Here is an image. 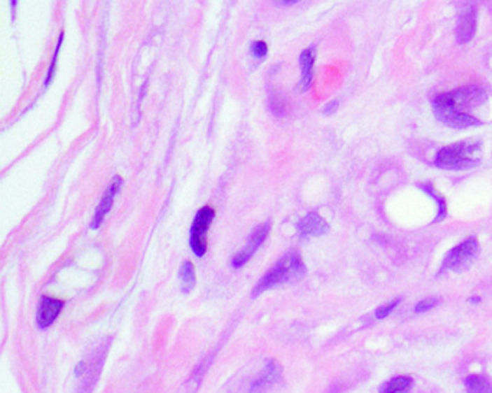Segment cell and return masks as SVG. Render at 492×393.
<instances>
[{
	"mask_svg": "<svg viewBox=\"0 0 492 393\" xmlns=\"http://www.w3.org/2000/svg\"><path fill=\"white\" fill-rule=\"evenodd\" d=\"M486 97V91L482 87L465 85L436 95L433 100V111L437 120L452 114H465L466 110H472L484 104Z\"/></svg>",
	"mask_w": 492,
	"mask_h": 393,
	"instance_id": "6da1fadb",
	"label": "cell"
},
{
	"mask_svg": "<svg viewBox=\"0 0 492 393\" xmlns=\"http://www.w3.org/2000/svg\"><path fill=\"white\" fill-rule=\"evenodd\" d=\"M307 273V266L302 259V255L297 251H289L280 258L269 271L260 278L253 290V297L260 296L262 292L282 285L295 280H299Z\"/></svg>",
	"mask_w": 492,
	"mask_h": 393,
	"instance_id": "7a4b0ae2",
	"label": "cell"
},
{
	"mask_svg": "<svg viewBox=\"0 0 492 393\" xmlns=\"http://www.w3.org/2000/svg\"><path fill=\"white\" fill-rule=\"evenodd\" d=\"M481 143L461 141L443 147L435 159V164L447 170H462L477 166L481 162Z\"/></svg>",
	"mask_w": 492,
	"mask_h": 393,
	"instance_id": "3957f363",
	"label": "cell"
},
{
	"mask_svg": "<svg viewBox=\"0 0 492 393\" xmlns=\"http://www.w3.org/2000/svg\"><path fill=\"white\" fill-rule=\"evenodd\" d=\"M479 251V243L475 236H471L456 245L443 258L442 271H455L459 273L462 269H466L472 264L477 254Z\"/></svg>",
	"mask_w": 492,
	"mask_h": 393,
	"instance_id": "277c9868",
	"label": "cell"
},
{
	"mask_svg": "<svg viewBox=\"0 0 492 393\" xmlns=\"http://www.w3.org/2000/svg\"><path fill=\"white\" fill-rule=\"evenodd\" d=\"M216 217L213 206H204L194 217L190 234L191 250L197 257H204L208 250V231Z\"/></svg>",
	"mask_w": 492,
	"mask_h": 393,
	"instance_id": "5b68a950",
	"label": "cell"
},
{
	"mask_svg": "<svg viewBox=\"0 0 492 393\" xmlns=\"http://www.w3.org/2000/svg\"><path fill=\"white\" fill-rule=\"evenodd\" d=\"M270 228H272V224L267 220V222L259 225L251 232L250 238L247 239L246 247L240 252H237L236 255H234L231 262H230L234 269H239V268L244 266L251 259V257L257 252V250L262 247V243L269 236Z\"/></svg>",
	"mask_w": 492,
	"mask_h": 393,
	"instance_id": "8992f818",
	"label": "cell"
},
{
	"mask_svg": "<svg viewBox=\"0 0 492 393\" xmlns=\"http://www.w3.org/2000/svg\"><path fill=\"white\" fill-rule=\"evenodd\" d=\"M477 34V6L474 3H466L459 15L456 42L459 45L471 42Z\"/></svg>",
	"mask_w": 492,
	"mask_h": 393,
	"instance_id": "52a82bcc",
	"label": "cell"
},
{
	"mask_svg": "<svg viewBox=\"0 0 492 393\" xmlns=\"http://www.w3.org/2000/svg\"><path fill=\"white\" fill-rule=\"evenodd\" d=\"M122 183H123V180H122L120 176H115V178L111 180L110 186L107 187L104 196L101 198V201H100V203H99V206H97V209H96L94 216H92V220H91V228H92V229H99L100 225L104 222L106 216L108 215V212H110V209H111V206H113V203H114L115 194L120 192Z\"/></svg>",
	"mask_w": 492,
	"mask_h": 393,
	"instance_id": "ba28073f",
	"label": "cell"
},
{
	"mask_svg": "<svg viewBox=\"0 0 492 393\" xmlns=\"http://www.w3.org/2000/svg\"><path fill=\"white\" fill-rule=\"evenodd\" d=\"M64 308V301L55 297H42L36 311V323L41 329L50 327Z\"/></svg>",
	"mask_w": 492,
	"mask_h": 393,
	"instance_id": "9c48e42d",
	"label": "cell"
},
{
	"mask_svg": "<svg viewBox=\"0 0 492 393\" xmlns=\"http://www.w3.org/2000/svg\"><path fill=\"white\" fill-rule=\"evenodd\" d=\"M280 376H282V366L274 359H269L263 372L251 383L248 393H266L267 389L280 379Z\"/></svg>",
	"mask_w": 492,
	"mask_h": 393,
	"instance_id": "30bf717a",
	"label": "cell"
},
{
	"mask_svg": "<svg viewBox=\"0 0 492 393\" xmlns=\"http://www.w3.org/2000/svg\"><path fill=\"white\" fill-rule=\"evenodd\" d=\"M297 231L300 238L321 236L330 231V225L318 212H309L307 216L300 219L297 224Z\"/></svg>",
	"mask_w": 492,
	"mask_h": 393,
	"instance_id": "8fae6325",
	"label": "cell"
},
{
	"mask_svg": "<svg viewBox=\"0 0 492 393\" xmlns=\"http://www.w3.org/2000/svg\"><path fill=\"white\" fill-rule=\"evenodd\" d=\"M104 360H106V350L100 349L97 356H94V359L91 360L90 364H87V372L84 373V382L80 387V393H90L92 387H94L97 378L101 372V366Z\"/></svg>",
	"mask_w": 492,
	"mask_h": 393,
	"instance_id": "7c38bea8",
	"label": "cell"
},
{
	"mask_svg": "<svg viewBox=\"0 0 492 393\" xmlns=\"http://www.w3.org/2000/svg\"><path fill=\"white\" fill-rule=\"evenodd\" d=\"M315 58H316V49L315 46L307 48L304 51L300 54L299 62H300V68H302V90L307 91L311 88L312 81H314V66H315Z\"/></svg>",
	"mask_w": 492,
	"mask_h": 393,
	"instance_id": "4fadbf2b",
	"label": "cell"
},
{
	"mask_svg": "<svg viewBox=\"0 0 492 393\" xmlns=\"http://www.w3.org/2000/svg\"><path fill=\"white\" fill-rule=\"evenodd\" d=\"M439 121L444 122V124L452 127V129H470L475 126H481V121L470 114H452L442 117Z\"/></svg>",
	"mask_w": 492,
	"mask_h": 393,
	"instance_id": "5bb4252c",
	"label": "cell"
},
{
	"mask_svg": "<svg viewBox=\"0 0 492 393\" xmlns=\"http://www.w3.org/2000/svg\"><path fill=\"white\" fill-rule=\"evenodd\" d=\"M179 281H181V290L183 294H188L194 290L197 284V273H195V266L191 261H185L181 265Z\"/></svg>",
	"mask_w": 492,
	"mask_h": 393,
	"instance_id": "9a60e30c",
	"label": "cell"
},
{
	"mask_svg": "<svg viewBox=\"0 0 492 393\" xmlns=\"http://www.w3.org/2000/svg\"><path fill=\"white\" fill-rule=\"evenodd\" d=\"M412 387H413V378L395 376L381 386L380 393H410Z\"/></svg>",
	"mask_w": 492,
	"mask_h": 393,
	"instance_id": "2e32d148",
	"label": "cell"
},
{
	"mask_svg": "<svg viewBox=\"0 0 492 393\" xmlns=\"http://www.w3.org/2000/svg\"><path fill=\"white\" fill-rule=\"evenodd\" d=\"M468 393H492V383L482 375H471L465 378Z\"/></svg>",
	"mask_w": 492,
	"mask_h": 393,
	"instance_id": "e0dca14e",
	"label": "cell"
},
{
	"mask_svg": "<svg viewBox=\"0 0 492 393\" xmlns=\"http://www.w3.org/2000/svg\"><path fill=\"white\" fill-rule=\"evenodd\" d=\"M419 187L421 189V190H423V192H426L429 196H430V198H433L435 201H436V203H437V216H436V222H440V220H443L444 217H447V202H444V198H443V196H440L435 189H433V186L432 185H426V183H423V185H419Z\"/></svg>",
	"mask_w": 492,
	"mask_h": 393,
	"instance_id": "ac0fdd59",
	"label": "cell"
},
{
	"mask_svg": "<svg viewBox=\"0 0 492 393\" xmlns=\"http://www.w3.org/2000/svg\"><path fill=\"white\" fill-rule=\"evenodd\" d=\"M62 41H64V32L59 34V38H58V43L55 46V52L52 55V59H51V65L48 68V73H46V78H45V87H48L52 80H54V76H55V71H57V64H58V57H59V51H61V45H62Z\"/></svg>",
	"mask_w": 492,
	"mask_h": 393,
	"instance_id": "d6986e66",
	"label": "cell"
},
{
	"mask_svg": "<svg viewBox=\"0 0 492 393\" xmlns=\"http://www.w3.org/2000/svg\"><path fill=\"white\" fill-rule=\"evenodd\" d=\"M400 303H402V299H395V300H393V301H390V303H387V304L379 307V308L376 310V318H377V320H383V318H386L387 315H390L391 311H393L398 304H400Z\"/></svg>",
	"mask_w": 492,
	"mask_h": 393,
	"instance_id": "ffe728a7",
	"label": "cell"
},
{
	"mask_svg": "<svg viewBox=\"0 0 492 393\" xmlns=\"http://www.w3.org/2000/svg\"><path fill=\"white\" fill-rule=\"evenodd\" d=\"M250 49H251V54L255 57V58H265L267 55V43L263 42V41H255L250 45Z\"/></svg>",
	"mask_w": 492,
	"mask_h": 393,
	"instance_id": "44dd1931",
	"label": "cell"
},
{
	"mask_svg": "<svg viewBox=\"0 0 492 393\" xmlns=\"http://www.w3.org/2000/svg\"><path fill=\"white\" fill-rule=\"evenodd\" d=\"M270 110L273 111L274 115L280 117V115H283V114H285L286 106H285V103H283L282 100H280L279 97L272 95V97H270Z\"/></svg>",
	"mask_w": 492,
	"mask_h": 393,
	"instance_id": "7402d4cb",
	"label": "cell"
},
{
	"mask_svg": "<svg viewBox=\"0 0 492 393\" xmlns=\"http://www.w3.org/2000/svg\"><path fill=\"white\" fill-rule=\"evenodd\" d=\"M439 304V300L437 299H426V300H421L420 303H417L414 311L416 313H426L429 310H432L433 307H436Z\"/></svg>",
	"mask_w": 492,
	"mask_h": 393,
	"instance_id": "603a6c76",
	"label": "cell"
},
{
	"mask_svg": "<svg viewBox=\"0 0 492 393\" xmlns=\"http://www.w3.org/2000/svg\"><path fill=\"white\" fill-rule=\"evenodd\" d=\"M338 108V101H331V103H328L325 107H323V114L325 115H331L332 113H335Z\"/></svg>",
	"mask_w": 492,
	"mask_h": 393,
	"instance_id": "cb8c5ba5",
	"label": "cell"
},
{
	"mask_svg": "<svg viewBox=\"0 0 492 393\" xmlns=\"http://www.w3.org/2000/svg\"><path fill=\"white\" fill-rule=\"evenodd\" d=\"M470 303H472V304H478V303H481V297H478V296L471 297V299H470Z\"/></svg>",
	"mask_w": 492,
	"mask_h": 393,
	"instance_id": "d4e9b609",
	"label": "cell"
}]
</instances>
